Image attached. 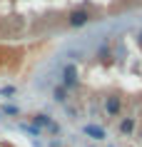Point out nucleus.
Wrapping results in <instances>:
<instances>
[{
  "instance_id": "nucleus-1",
  "label": "nucleus",
  "mask_w": 142,
  "mask_h": 147,
  "mask_svg": "<svg viewBox=\"0 0 142 147\" xmlns=\"http://www.w3.org/2000/svg\"><path fill=\"white\" fill-rule=\"evenodd\" d=\"M75 82H77V72H75L72 65H67V67L63 70V85L65 87H75Z\"/></svg>"
},
{
  "instance_id": "nucleus-2",
  "label": "nucleus",
  "mask_w": 142,
  "mask_h": 147,
  "mask_svg": "<svg viewBox=\"0 0 142 147\" xmlns=\"http://www.w3.org/2000/svg\"><path fill=\"white\" fill-rule=\"evenodd\" d=\"M87 20H90L87 10H75V13H70V25L72 28H80V25H85Z\"/></svg>"
},
{
  "instance_id": "nucleus-3",
  "label": "nucleus",
  "mask_w": 142,
  "mask_h": 147,
  "mask_svg": "<svg viewBox=\"0 0 142 147\" xmlns=\"http://www.w3.org/2000/svg\"><path fill=\"white\" fill-rule=\"evenodd\" d=\"M85 135H87V137H92V140H105V137H107L100 125H85Z\"/></svg>"
},
{
  "instance_id": "nucleus-4",
  "label": "nucleus",
  "mask_w": 142,
  "mask_h": 147,
  "mask_svg": "<svg viewBox=\"0 0 142 147\" xmlns=\"http://www.w3.org/2000/svg\"><path fill=\"white\" fill-rule=\"evenodd\" d=\"M105 110H107V115H117V112H120V100H117V97H107Z\"/></svg>"
},
{
  "instance_id": "nucleus-5",
  "label": "nucleus",
  "mask_w": 142,
  "mask_h": 147,
  "mask_svg": "<svg viewBox=\"0 0 142 147\" xmlns=\"http://www.w3.org/2000/svg\"><path fill=\"white\" fill-rule=\"evenodd\" d=\"M35 120H38V125H42V127H50V130H57V127H55V122H52L50 117H45V115H38Z\"/></svg>"
},
{
  "instance_id": "nucleus-6",
  "label": "nucleus",
  "mask_w": 142,
  "mask_h": 147,
  "mask_svg": "<svg viewBox=\"0 0 142 147\" xmlns=\"http://www.w3.org/2000/svg\"><path fill=\"white\" fill-rule=\"evenodd\" d=\"M120 130L125 132V135H130V132H132V130H135V122H132V120H125V122L120 125Z\"/></svg>"
},
{
  "instance_id": "nucleus-7",
  "label": "nucleus",
  "mask_w": 142,
  "mask_h": 147,
  "mask_svg": "<svg viewBox=\"0 0 142 147\" xmlns=\"http://www.w3.org/2000/svg\"><path fill=\"white\" fill-rule=\"evenodd\" d=\"M0 95H3V97H10V95H15V87H3Z\"/></svg>"
},
{
  "instance_id": "nucleus-8",
  "label": "nucleus",
  "mask_w": 142,
  "mask_h": 147,
  "mask_svg": "<svg viewBox=\"0 0 142 147\" xmlns=\"http://www.w3.org/2000/svg\"><path fill=\"white\" fill-rule=\"evenodd\" d=\"M55 100H57V102L65 100V90H63V87H57V90H55Z\"/></svg>"
},
{
  "instance_id": "nucleus-9",
  "label": "nucleus",
  "mask_w": 142,
  "mask_h": 147,
  "mask_svg": "<svg viewBox=\"0 0 142 147\" xmlns=\"http://www.w3.org/2000/svg\"><path fill=\"white\" fill-rule=\"evenodd\" d=\"M3 112H5V115H15L17 107H13V105H5V107H3Z\"/></svg>"
}]
</instances>
